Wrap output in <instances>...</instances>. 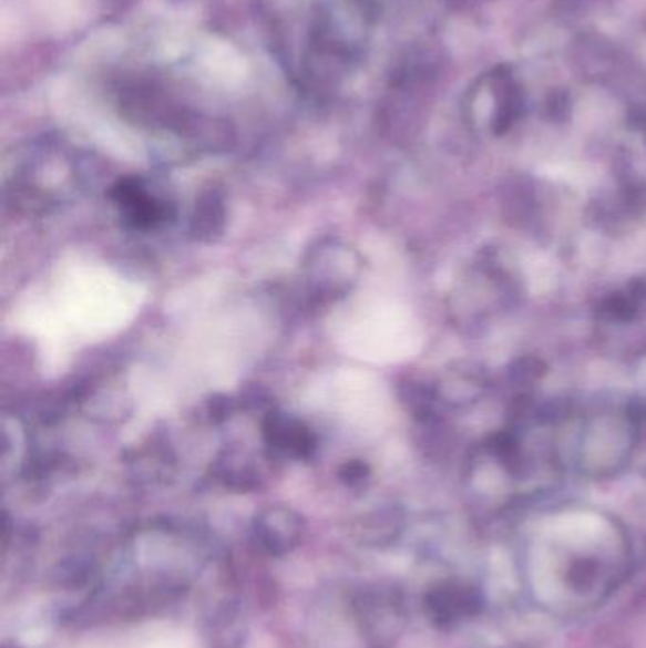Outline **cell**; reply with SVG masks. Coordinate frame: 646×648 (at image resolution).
Instances as JSON below:
<instances>
[{
	"mask_svg": "<svg viewBox=\"0 0 646 648\" xmlns=\"http://www.w3.org/2000/svg\"><path fill=\"white\" fill-rule=\"evenodd\" d=\"M307 290L319 301L340 300L351 292L362 271V258L351 245L322 237L301 260Z\"/></svg>",
	"mask_w": 646,
	"mask_h": 648,
	"instance_id": "6da1fadb",
	"label": "cell"
},
{
	"mask_svg": "<svg viewBox=\"0 0 646 648\" xmlns=\"http://www.w3.org/2000/svg\"><path fill=\"white\" fill-rule=\"evenodd\" d=\"M111 197L131 228H156L175 215L173 205L151 194L141 178L127 177L112 184Z\"/></svg>",
	"mask_w": 646,
	"mask_h": 648,
	"instance_id": "7a4b0ae2",
	"label": "cell"
},
{
	"mask_svg": "<svg viewBox=\"0 0 646 648\" xmlns=\"http://www.w3.org/2000/svg\"><path fill=\"white\" fill-rule=\"evenodd\" d=\"M304 535V520L288 506L275 504L258 512L253 522V537L264 554L283 557L298 548Z\"/></svg>",
	"mask_w": 646,
	"mask_h": 648,
	"instance_id": "3957f363",
	"label": "cell"
},
{
	"mask_svg": "<svg viewBox=\"0 0 646 648\" xmlns=\"http://www.w3.org/2000/svg\"><path fill=\"white\" fill-rule=\"evenodd\" d=\"M262 434L264 442L283 457L304 461L314 457V453L317 452L315 432L290 413L269 410L262 421Z\"/></svg>",
	"mask_w": 646,
	"mask_h": 648,
	"instance_id": "277c9868",
	"label": "cell"
},
{
	"mask_svg": "<svg viewBox=\"0 0 646 648\" xmlns=\"http://www.w3.org/2000/svg\"><path fill=\"white\" fill-rule=\"evenodd\" d=\"M228 223L226 213V199L218 188H207L197 196L192 220H189V234L202 243H215L224 236Z\"/></svg>",
	"mask_w": 646,
	"mask_h": 648,
	"instance_id": "5b68a950",
	"label": "cell"
},
{
	"mask_svg": "<svg viewBox=\"0 0 646 648\" xmlns=\"http://www.w3.org/2000/svg\"><path fill=\"white\" fill-rule=\"evenodd\" d=\"M213 472L226 487L237 492L256 490L262 482L260 469L256 459L242 448H226L216 459Z\"/></svg>",
	"mask_w": 646,
	"mask_h": 648,
	"instance_id": "8992f818",
	"label": "cell"
},
{
	"mask_svg": "<svg viewBox=\"0 0 646 648\" xmlns=\"http://www.w3.org/2000/svg\"><path fill=\"white\" fill-rule=\"evenodd\" d=\"M438 399V389L419 380H408L400 383V400L408 408V412L421 421L431 423L434 420V402Z\"/></svg>",
	"mask_w": 646,
	"mask_h": 648,
	"instance_id": "52a82bcc",
	"label": "cell"
},
{
	"mask_svg": "<svg viewBox=\"0 0 646 648\" xmlns=\"http://www.w3.org/2000/svg\"><path fill=\"white\" fill-rule=\"evenodd\" d=\"M637 311H639V300L629 290L626 295L608 296L607 300L601 301L597 308L601 321L607 322L634 321Z\"/></svg>",
	"mask_w": 646,
	"mask_h": 648,
	"instance_id": "ba28073f",
	"label": "cell"
},
{
	"mask_svg": "<svg viewBox=\"0 0 646 648\" xmlns=\"http://www.w3.org/2000/svg\"><path fill=\"white\" fill-rule=\"evenodd\" d=\"M546 370L548 367L544 360L539 359L535 354H525L510 364L509 378L516 385H531V383L541 380Z\"/></svg>",
	"mask_w": 646,
	"mask_h": 648,
	"instance_id": "9c48e42d",
	"label": "cell"
},
{
	"mask_svg": "<svg viewBox=\"0 0 646 648\" xmlns=\"http://www.w3.org/2000/svg\"><path fill=\"white\" fill-rule=\"evenodd\" d=\"M535 199L531 196V192L523 191L522 186L516 192L510 191L509 196L504 197V209L510 220H517L522 223L527 220L531 210H533Z\"/></svg>",
	"mask_w": 646,
	"mask_h": 648,
	"instance_id": "30bf717a",
	"label": "cell"
},
{
	"mask_svg": "<svg viewBox=\"0 0 646 648\" xmlns=\"http://www.w3.org/2000/svg\"><path fill=\"white\" fill-rule=\"evenodd\" d=\"M491 452L495 453L496 457L509 461V463H517L520 459V444L512 432H499L491 439Z\"/></svg>",
	"mask_w": 646,
	"mask_h": 648,
	"instance_id": "8fae6325",
	"label": "cell"
},
{
	"mask_svg": "<svg viewBox=\"0 0 646 648\" xmlns=\"http://www.w3.org/2000/svg\"><path fill=\"white\" fill-rule=\"evenodd\" d=\"M207 412H209L213 423H223V421L229 420L232 413L235 412V400L224 397V394L211 397L209 402H207Z\"/></svg>",
	"mask_w": 646,
	"mask_h": 648,
	"instance_id": "7c38bea8",
	"label": "cell"
},
{
	"mask_svg": "<svg viewBox=\"0 0 646 648\" xmlns=\"http://www.w3.org/2000/svg\"><path fill=\"white\" fill-rule=\"evenodd\" d=\"M370 476V466L366 465L365 461H359V459H352V461H347L346 465L341 466L340 471V479L346 482L347 485H359L368 480Z\"/></svg>",
	"mask_w": 646,
	"mask_h": 648,
	"instance_id": "4fadbf2b",
	"label": "cell"
}]
</instances>
